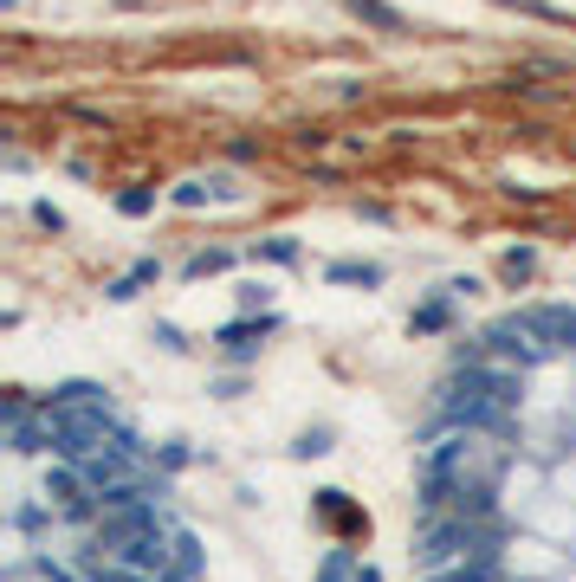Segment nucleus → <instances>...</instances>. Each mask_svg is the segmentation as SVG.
<instances>
[{
	"instance_id": "6",
	"label": "nucleus",
	"mask_w": 576,
	"mask_h": 582,
	"mask_svg": "<svg viewBox=\"0 0 576 582\" xmlns=\"http://www.w3.org/2000/svg\"><path fill=\"white\" fill-rule=\"evenodd\" d=\"M201 576V544L188 531H175V563H169V576L162 582H195Z\"/></svg>"
},
{
	"instance_id": "10",
	"label": "nucleus",
	"mask_w": 576,
	"mask_h": 582,
	"mask_svg": "<svg viewBox=\"0 0 576 582\" xmlns=\"http://www.w3.org/2000/svg\"><path fill=\"white\" fill-rule=\"evenodd\" d=\"M253 253H259V259H272V266H298V240H292V233H272V240H259V246H253Z\"/></svg>"
},
{
	"instance_id": "13",
	"label": "nucleus",
	"mask_w": 576,
	"mask_h": 582,
	"mask_svg": "<svg viewBox=\"0 0 576 582\" xmlns=\"http://www.w3.org/2000/svg\"><path fill=\"white\" fill-rule=\"evenodd\" d=\"M149 207H156V188H123V194H117V214H130V220L149 214Z\"/></svg>"
},
{
	"instance_id": "19",
	"label": "nucleus",
	"mask_w": 576,
	"mask_h": 582,
	"mask_svg": "<svg viewBox=\"0 0 576 582\" xmlns=\"http://www.w3.org/2000/svg\"><path fill=\"white\" fill-rule=\"evenodd\" d=\"M175 207H201V182H182V188H175Z\"/></svg>"
},
{
	"instance_id": "5",
	"label": "nucleus",
	"mask_w": 576,
	"mask_h": 582,
	"mask_svg": "<svg viewBox=\"0 0 576 582\" xmlns=\"http://www.w3.org/2000/svg\"><path fill=\"white\" fill-rule=\"evenodd\" d=\"M531 324L544 330V337L564 350V343H576V311H564V304H544V311H531Z\"/></svg>"
},
{
	"instance_id": "11",
	"label": "nucleus",
	"mask_w": 576,
	"mask_h": 582,
	"mask_svg": "<svg viewBox=\"0 0 576 582\" xmlns=\"http://www.w3.org/2000/svg\"><path fill=\"white\" fill-rule=\"evenodd\" d=\"M318 453H331V427H305L292 440V460H318Z\"/></svg>"
},
{
	"instance_id": "16",
	"label": "nucleus",
	"mask_w": 576,
	"mask_h": 582,
	"mask_svg": "<svg viewBox=\"0 0 576 582\" xmlns=\"http://www.w3.org/2000/svg\"><path fill=\"white\" fill-rule=\"evenodd\" d=\"M356 570H350V550H331L324 557V570H318V582H350Z\"/></svg>"
},
{
	"instance_id": "14",
	"label": "nucleus",
	"mask_w": 576,
	"mask_h": 582,
	"mask_svg": "<svg viewBox=\"0 0 576 582\" xmlns=\"http://www.w3.org/2000/svg\"><path fill=\"white\" fill-rule=\"evenodd\" d=\"M531 272H538V253H531V246H512V253H505V279H531Z\"/></svg>"
},
{
	"instance_id": "12",
	"label": "nucleus",
	"mask_w": 576,
	"mask_h": 582,
	"mask_svg": "<svg viewBox=\"0 0 576 582\" xmlns=\"http://www.w3.org/2000/svg\"><path fill=\"white\" fill-rule=\"evenodd\" d=\"M331 285H382V266H356V259H344V266H331Z\"/></svg>"
},
{
	"instance_id": "8",
	"label": "nucleus",
	"mask_w": 576,
	"mask_h": 582,
	"mask_svg": "<svg viewBox=\"0 0 576 582\" xmlns=\"http://www.w3.org/2000/svg\"><path fill=\"white\" fill-rule=\"evenodd\" d=\"M149 279H156V259H143V266H136L130 279H117L111 291H104V298H111V304H130V298H136V291H143Z\"/></svg>"
},
{
	"instance_id": "4",
	"label": "nucleus",
	"mask_w": 576,
	"mask_h": 582,
	"mask_svg": "<svg viewBox=\"0 0 576 582\" xmlns=\"http://www.w3.org/2000/svg\"><path fill=\"white\" fill-rule=\"evenodd\" d=\"M408 330L415 337H441V330H454V298H428V304H415V317H408Z\"/></svg>"
},
{
	"instance_id": "18",
	"label": "nucleus",
	"mask_w": 576,
	"mask_h": 582,
	"mask_svg": "<svg viewBox=\"0 0 576 582\" xmlns=\"http://www.w3.org/2000/svg\"><path fill=\"white\" fill-rule=\"evenodd\" d=\"M33 220H39V227H52V233H65V214L52 201H33Z\"/></svg>"
},
{
	"instance_id": "15",
	"label": "nucleus",
	"mask_w": 576,
	"mask_h": 582,
	"mask_svg": "<svg viewBox=\"0 0 576 582\" xmlns=\"http://www.w3.org/2000/svg\"><path fill=\"white\" fill-rule=\"evenodd\" d=\"M233 266V253H195L188 259V279H208V272H227Z\"/></svg>"
},
{
	"instance_id": "2",
	"label": "nucleus",
	"mask_w": 576,
	"mask_h": 582,
	"mask_svg": "<svg viewBox=\"0 0 576 582\" xmlns=\"http://www.w3.org/2000/svg\"><path fill=\"white\" fill-rule=\"evenodd\" d=\"M272 330H279V317H240V324H221V330H214V343H221V356L246 363V356H253Z\"/></svg>"
},
{
	"instance_id": "20",
	"label": "nucleus",
	"mask_w": 576,
	"mask_h": 582,
	"mask_svg": "<svg viewBox=\"0 0 576 582\" xmlns=\"http://www.w3.org/2000/svg\"><path fill=\"white\" fill-rule=\"evenodd\" d=\"M350 582H382V570H369V563H363V570H356Z\"/></svg>"
},
{
	"instance_id": "1",
	"label": "nucleus",
	"mask_w": 576,
	"mask_h": 582,
	"mask_svg": "<svg viewBox=\"0 0 576 582\" xmlns=\"http://www.w3.org/2000/svg\"><path fill=\"white\" fill-rule=\"evenodd\" d=\"M486 343H492L499 356H512L518 369H538V363H551V356H557V343L544 337L538 324H531V311H525V317H499V324L486 330Z\"/></svg>"
},
{
	"instance_id": "3",
	"label": "nucleus",
	"mask_w": 576,
	"mask_h": 582,
	"mask_svg": "<svg viewBox=\"0 0 576 582\" xmlns=\"http://www.w3.org/2000/svg\"><path fill=\"white\" fill-rule=\"evenodd\" d=\"M91 485H85V473H78V466L72 460H65L59 466V473H46V498H52V505H59V511H72V518H85V511H91Z\"/></svg>"
},
{
	"instance_id": "7",
	"label": "nucleus",
	"mask_w": 576,
	"mask_h": 582,
	"mask_svg": "<svg viewBox=\"0 0 576 582\" xmlns=\"http://www.w3.org/2000/svg\"><path fill=\"white\" fill-rule=\"evenodd\" d=\"M350 13H356V20H369V26H382V33H408V20L395 7H382V0H350Z\"/></svg>"
},
{
	"instance_id": "9",
	"label": "nucleus",
	"mask_w": 576,
	"mask_h": 582,
	"mask_svg": "<svg viewBox=\"0 0 576 582\" xmlns=\"http://www.w3.org/2000/svg\"><path fill=\"white\" fill-rule=\"evenodd\" d=\"M149 460H156L162 473H182V466H195V447H188V440H162V447L149 453Z\"/></svg>"
},
{
	"instance_id": "17",
	"label": "nucleus",
	"mask_w": 576,
	"mask_h": 582,
	"mask_svg": "<svg viewBox=\"0 0 576 582\" xmlns=\"http://www.w3.org/2000/svg\"><path fill=\"white\" fill-rule=\"evenodd\" d=\"M156 343H162V350H169V356H188V337H182V330H175V324H156Z\"/></svg>"
}]
</instances>
